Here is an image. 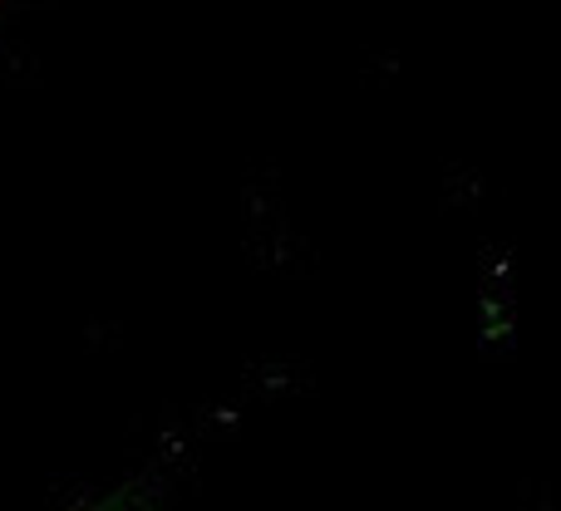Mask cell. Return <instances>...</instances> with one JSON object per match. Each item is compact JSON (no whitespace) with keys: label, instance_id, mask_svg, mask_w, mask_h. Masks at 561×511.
<instances>
[{"label":"cell","instance_id":"2","mask_svg":"<svg viewBox=\"0 0 561 511\" xmlns=\"http://www.w3.org/2000/svg\"><path fill=\"white\" fill-rule=\"evenodd\" d=\"M20 25V5H10V0H0V45H5V35Z\"/></svg>","mask_w":561,"mask_h":511},{"label":"cell","instance_id":"1","mask_svg":"<svg viewBox=\"0 0 561 511\" xmlns=\"http://www.w3.org/2000/svg\"><path fill=\"white\" fill-rule=\"evenodd\" d=\"M197 473H203V433L178 423L144 443L128 463L65 483L30 511H193Z\"/></svg>","mask_w":561,"mask_h":511}]
</instances>
